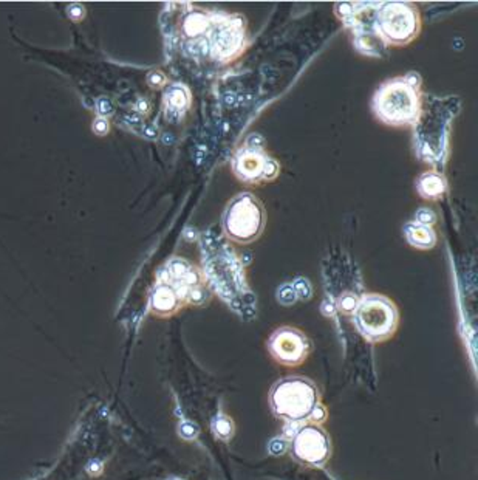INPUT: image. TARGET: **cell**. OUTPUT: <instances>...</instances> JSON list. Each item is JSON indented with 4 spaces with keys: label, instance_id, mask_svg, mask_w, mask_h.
Returning a JSON list of instances; mask_svg holds the SVG:
<instances>
[{
    "label": "cell",
    "instance_id": "2",
    "mask_svg": "<svg viewBox=\"0 0 478 480\" xmlns=\"http://www.w3.org/2000/svg\"><path fill=\"white\" fill-rule=\"evenodd\" d=\"M269 404L277 417L287 422H303L310 420L317 408L319 392L307 378H285L271 388Z\"/></svg>",
    "mask_w": 478,
    "mask_h": 480
},
{
    "label": "cell",
    "instance_id": "22",
    "mask_svg": "<svg viewBox=\"0 0 478 480\" xmlns=\"http://www.w3.org/2000/svg\"><path fill=\"white\" fill-rule=\"evenodd\" d=\"M180 434L184 438H195L198 434V429H197V426H194L192 423H183L180 426Z\"/></svg>",
    "mask_w": 478,
    "mask_h": 480
},
{
    "label": "cell",
    "instance_id": "20",
    "mask_svg": "<svg viewBox=\"0 0 478 480\" xmlns=\"http://www.w3.org/2000/svg\"><path fill=\"white\" fill-rule=\"evenodd\" d=\"M96 108H98V112L101 113L103 117H107V115H110L112 112H114V105H112V103L109 101L107 98H99L96 101Z\"/></svg>",
    "mask_w": 478,
    "mask_h": 480
},
{
    "label": "cell",
    "instance_id": "8",
    "mask_svg": "<svg viewBox=\"0 0 478 480\" xmlns=\"http://www.w3.org/2000/svg\"><path fill=\"white\" fill-rule=\"evenodd\" d=\"M245 49V21L237 16L218 15L209 39L211 55L220 61H232Z\"/></svg>",
    "mask_w": 478,
    "mask_h": 480
},
{
    "label": "cell",
    "instance_id": "10",
    "mask_svg": "<svg viewBox=\"0 0 478 480\" xmlns=\"http://www.w3.org/2000/svg\"><path fill=\"white\" fill-rule=\"evenodd\" d=\"M189 290L172 281H159L150 295V310L159 316H169L186 304Z\"/></svg>",
    "mask_w": 478,
    "mask_h": 480
},
{
    "label": "cell",
    "instance_id": "5",
    "mask_svg": "<svg viewBox=\"0 0 478 480\" xmlns=\"http://www.w3.org/2000/svg\"><path fill=\"white\" fill-rule=\"evenodd\" d=\"M376 33L384 42L404 46L418 37L421 31L420 12L409 3L391 2L378 10L375 19Z\"/></svg>",
    "mask_w": 478,
    "mask_h": 480
},
{
    "label": "cell",
    "instance_id": "15",
    "mask_svg": "<svg viewBox=\"0 0 478 480\" xmlns=\"http://www.w3.org/2000/svg\"><path fill=\"white\" fill-rule=\"evenodd\" d=\"M277 301L282 305H293L297 301L296 291L291 284H283L281 289L277 290Z\"/></svg>",
    "mask_w": 478,
    "mask_h": 480
},
{
    "label": "cell",
    "instance_id": "4",
    "mask_svg": "<svg viewBox=\"0 0 478 480\" xmlns=\"http://www.w3.org/2000/svg\"><path fill=\"white\" fill-rule=\"evenodd\" d=\"M353 315L357 330L370 343H381L393 336L400 319L395 302L382 295L360 299Z\"/></svg>",
    "mask_w": 478,
    "mask_h": 480
},
{
    "label": "cell",
    "instance_id": "11",
    "mask_svg": "<svg viewBox=\"0 0 478 480\" xmlns=\"http://www.w3.org/2000/svg\"><path fill=\"white\" fill-rule=\"evenodd\" d=\"M448 189L446 178L440 172L429 171L416 180V191L423 198L426 200H436L444 196Z\"/></svg>",
    "mask_w": 478,
    "mask_h": 480
},
{
    "label": "cell",
    "instance_id": "12",
    "mask_svg": "<svg viewBox=\"0 0 478 480\" xmlns=\"http://www.w3.org/2000/svg\"><path fill=\"white\" fill-rule=\"evenodd\" d=\"M404 236H406L407 242L418 250H430L436 243V234L432 226L418 225L415 222L404 226Z\"/></svg>",
    "mask_w": 478,
    "mask_h": 480
},
{
    "label": "cell",
    "instance_id": "16",
    "mask_svg": "<svg viewBox=\"0 0 478 480\" xmlns=\"http://www.w3.org/2000/svg\"><path fill=\"white\" fill-rule=\"evenodd\" d=\"M357 304H360V299L351 295V293H347V295H344L337 301V309L345 313V315H351V313H355Z\"/></svg>",
    "mask_w": 478,
    "mask_h": 480
},
{
    "label": "cell",
    "instance_id": "13",
    "mask_svg": "<svg viewBox=\"0 0 478 480\" xmlns=\"http://www.w3.org/2000/svg\"><path fill=\"white\" fill-rule=\"evenodd\" d=\"M166 108H168V117L169 115H180L186 109L189 108L191 96L189 92L183 85H172V87L166 92Z\"/></svg>",
    "mask_w": 478,
    "mask_h": 480
},
{
    "label": "cell",
    "instance_id": "1",
    "mask_svg": "<svg viewBox=\"0 0 478 480\" xmlns=\"http://www.w3.org/2000/svg\"><path fill=\"white\" fill-rule=\"evenodd\" d=\"M421 79L416 73L382 84L373 98L375 115L389 126H407L420 118Z\"/></svg>",
    "mask_w": 478,
    "mask_h": 480
},
{
    "label": "cell",
    "instance_id": "23",
    "mask_svg": "<svg viewBox=\"0 0 478 480\" xmlns=\"http://www.w3.org/2000/svg\"><path fill=\"white\" fill-rule=\"evenodd\" d=\"M93 132L96 133V135H105V133L109 132V123L105 121L104 118H98L95 123H93Z\"/></svg>",
    "mask_w": 478,
    "mask_h": 480
},
{
    "label": "cell",
    "instance_id": "17",
    "mask_svg": "<svg viewBox=\"0 0 478 480\" xmlns=\"http://www.w3.org/2000/svg\"><path fill=\"white\" fill-rule=\"evenodd\" d=\"M293 285V289L296 291V296L297 299H302V301H307V299L311 298V293H313V290H311V285L310 282L307 281V279H303V277H299L296 279V281L291 284Z\"/></svg>",
    "mask_w": 478,
    "mask_h": 480
},
{
    "label": "cell",
    "instance_id": "3",
    "mask_svg": "<svg viewBox=\"0 0 478 480\" xmlns=\"http://www.w3.org/2000/svg\"><path fill=\"white\" fill-rule=\"evenodd\" d=\"M265 208L256 196L251 192L237 194L228 203L223 212V230L224 234L232 242L247 245L254 242L263 232L265 228Z\"/></svg>",
    "mask_w": 478,
    "mask_h": 480
},
{
    "label": "cell",
    "instance_id": "24",
    "mask_svg": "<svg viewBox=\"0 0 478 480\" xmlns=\"http://www.w3.org/2000/svg\"><path fill=\"white\" fill-rule=\"evenodd\" d=\"M148 109H149V104H148V101H143V99H141V101H139L138 104H136V110H139V112H148Z\"/></svg>",
    "mask_w": 478,
    "mask_h": 480
},
{
    "label": "cell",
    "instance_id": "6",
    "mask_svg": "<svg viewBox=\"0 0 478 480\" xmlns=\"http://www.w3.org/2000/svg\"><path fill=\"white\" fill-rule=\"evenodd\" d=\"M232 171L243 183L262 185L273 182L281 172V166L263 151L262 144L247 143L232 158Z\"/></svg>",
    "mask_w": 478,
    "mask_h": 480
},
{
    "label": "cell",
    "instance_id": "21",
    "mask_svg": "<svg viewBox=\"0 0 478 480\" xmlns=\"http://www.w3.org/2000/svg\"><path fill=\"white\" fill-rule=\"evenodd\" d=\"M69 16L73 19V21H76L79 22L81 19L85 16V10H84V6L82 5H79V3H73L69 6Z\"/></svg>",
    "mask_w": 478,
    "mask_h": 480
},
{
    "label": "cell",
    "instance_id": "14",
    "mask_svg": "<svg viewBox=\"0 0 478 480\" xmlns=\"http://www.w3.org/2000/svg\"><path fill=\"white\" fill-rule=\"evenodd\" d=\"M214 431L220 438L229 440L232 434H234V423H232V420L229 417L218 415L214 420Z\"/></svg>",
    "mask_w": 478,
    "mask_h": 480
},
{
    "label": "cell",
    "instance_id": "19",
    "mask_svg": "<svg viewBox=\"0 0 478 480\" xmlns=\"http://www.w3.org/2000/svg\"><path fill=\"white\" fill-rule=\"evenodd\" d=\"M148 83L154 89H159V87H163V85L166 84V76L163 75L161 71H152L150 75L148 76Z\"/></svg>",
    "mask_w": 478,
    "mask_h": 480
},
{
    "label": "cell",
    "instance_id": "7",
    "mask_svg": "<svg viewBox=\"0 0 478 480\" xmlns=\"http://www.w3.org/2000/svg\"><path fill=\"white\" fill-rule=\"evenodd\" d=\"M291 452L303 465L321 468L328 462L331 454L330 437L321 425L308 423L301 426L291 440Z\"/></svg>",
    "mask_w": 478,
    "mask_h": 480
},
{
    "label": "cell",
    "instance_id": "25",
    "mask_svg": "<svg viewBox=\"0 0 478 480\" xmlns=\"http://www.w3.org/2000/svg\"><path fill=\"white\" fill-rule=\"evenodd\" d=\"M170 480H182V479H170Z\"/></svg>",
    "mask_w": 478,
    "mask_h": 480
},
{
    "label": "cell",
    "instance_id": "18",
    "mask_svg": "<svg viewBox=\"0 0 478 480\" xmlns=\"http://www.w3.org/2000/svg\"><path fill=\"white\" fill-rule=\"evenodd\" d=\"M436 222V214L430 208H420L415 214V223L432 226Z\"/></svg>",
    "mask_w": 478,
    "mask_h": 480
},
{
    "label": "cell",
    "instance_id": "9",
    "mask_svg": "<svg viewBox=\"0 0 478 480\" xmlns=\"http://www.w3.org/2000/svg\"><path fill=\"white\" fill-rule=\"evenodd\" d=\"M311 349L310 339L294 327L277 329L268 339V350L277 363L299 366L307 359Z\"/></svg>",
    "mask_w": 478,
    "mask_h": 480
}]
</instances>
